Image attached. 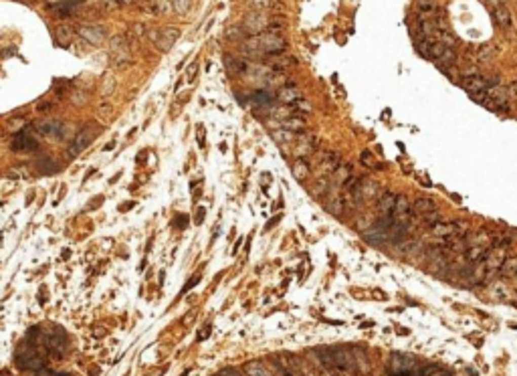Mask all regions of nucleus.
I'll return each instance as SVG.
<instances>
[{"label": "nucleus", "mask_w": 517, "mask_h": 376, "mask_svg": "<svg viewBox=\"0 0 517 376\" xmlns=\"http://www.w3.org/2000/svg\"><path fill=\"white\" fill-rule=\"evenodd\" d=\"M182 376H188V370H186V372H184V374H182Z\"/></svg>", "instance_id": "nucleus-48"}, {"label": "nucleus", "mask_w": 517, "mask_h": 376, "mask_svg": "<svg viewBox=\"0 0 517 376\" xmlns=\"http://www.w3.org/2000/svg\"><path fill=\"white\" fill-rule=\"evenodd\" d=\"M271 99H273V97H271L267 91H257V93L253 95V101H255L259 107H269V105H271Z\"/></svg>", "instance_id": "nucleus-28"}, {"label": "nucleus", "mask_w": 517, "mask_h": 376, "mask_svg": "<svg viewBox=\"0 0 517 376\" xmlns=\"http://www.w3.org/2000/svg\"><path fill=\"white\" fill-rule=\"evenodd\" d=\"M493 295L495 297H499V299H509V291L501 285V283H497L495 287H493Z\"/></svg>", "instance_id": "nucleus-34"}, {"label": "nucleus", "mask_w": 517, "mask_h": 376, "mask_svg": "<svg viewBox=\"0 0 517 376\" xmlns=\"http://www.w3.org/2000/svg\"><path fill=\"white\" fill-rule=\"evenodd\" d=\"M396 200H398V194L394 192H382V196L378 198V212L380 216H392L394 214V206H396ZM394 218V216H392Z\"/></svg>", "instance_id": "nucleus-8"}, {"label": "nucleus", "mask_w": 517, "mask_h": 376, "mask_svg": "<svg viewBox=\"0 0 517 376\" xmlns=\"http://www.w3.org/2000/svg\"><path fill=\"white\" fill-rule=\"evenodd\" d=\"M79 34L87 41V43H93V45H99L105 41V30L97 24H85L79 28Z\"/></svg>", "instance_id": "nucleus-9"}, {"label": "nucleus", "mask_w": 517, "mask_h": 376, "mask_svg": "<svg viewBox=\"0 0 517 376\" xmlns=\"http://www.w3.org/2000/svg\"><path fill=\"white\" fill-rule=\"evenodd\" d=\"M279 220H281V214H277V216H273V218H271V222H269V224H267V231H269V229H271V227H273V224H277V222H279Z\"/></svg>", "instance_id": "nucleus-43"}, {"label": "nucleus", "mask_w": 517, "mask_h": 376, "mask_svg": "<svg viewBox=\"0 0 517 376\" xmlns=\"http://www.w3.org/2000/svg\"><path fill=\"white\" fill-rule=\"evenodd\" d=\"M198 144L204 146V128L202 126H198Z\"/></svg>", "instance_id": "nucleus-41"}, {"label": "nucleus", "mask_w": 517, "mask_h": 376, "mask_svg": "<svg viewBox=\"0 0 517 376\" xmlns=\"http://www.w3.org/2000/svg\"><path fill=\"white\" fill-rule=\"evenodd\" d=\"M77 6H81V0H65V2H55V4H51L49 8H51L53 12H57V14H71V12H73V8H77Z\"/></svg>", "instance_id": "nucleus-21"}, {"label": "nucleus", "mask_w": 517, "mask_h": 376, "mask_svg": "<svg viewBox=\"0 0 517 376\" xmlns=\"http://www.w3.org/2000/svg\"><path fill=\"white\" fill-rule=\"evenodd\" d=\"M360 162H362V166L364 168H368V170H382V164L378 162V158L374 156V152H370V150H366V152H362V156H360Z\"/></svg>", "instance_id": "nucleus-23"}, {"label": "nucleus", "mask_w": 517, "mask_h": 376, "mask_svg": "<svg viewBox=\"0 0 517 376\" xmlns=\"http://www.w3.org/2000/svg\"><path fill=\"white\" fill-rule=\"evenodd\" d=\"M332 354H334L336 368H340V370H349V368L353 366V358H351V356H347L344 350L336 348V350H332Z\"/></svg>", "instance_id": "nucleus-20"}, {"label": "nucleus", "mask_w": 517, "mask_h": 376, "mask_svg": "<svg viewBox=\"0 0 517 376\" xmlns=\"http://www.w3.org/2000/svg\"><path fill=\"white\" fill-rule=\"evenodd\" d=\"M497 83H499L497 77L487 79V77H483V75H465L463 79H459V85H461L465 91H469V93L487 91V89H491V87L497 85Z\"/></svg>", "instance_id": "nucleus-1"}, {"label": "nucleus", "mask_w": 517, "mask_h": 376, "mask_svg": "<svg viewBox=\"0 0 517 376\" xmlns=\"http://www.w3.org/2000/svg\"><path fill=\"white\" fill-rule=\"evenodd\" d=\"M426 224H430V227H434L436 222H441V212L439 210H434V212H428V214H424V216H420Z\"/></svg>", "instance_id": "nucleus-33"}, {"label": "nucleus", "mask_w": 517, "mask_h": 376, "mask_svg": "<svg viewBox=\"0 0 517 376\" xmlns=\"http://www.w3.org/2000/svg\"><path fill=\"white\" fill-rule=\"evenodd\" d=\"M93 130H91V126H85L77 136H75V140H73V148H71V152L73 154H79V152H83L89 144H91V138H93Z\"/></svg>", "instance_id": "nucleus-12"}, {"label": "nucleus", "mask_w": 517, "mask_h": 376, "mask_svg": "<svg viewBox=\"0 0 517 376\" xmlns=\"http://www.w3.org/2000/svg\"><path fill=\"white\" fill-rule=\"evenodd\" d=\"M267 24H269V22H267V18H263L259 12H251V14L245 18L243 28H245L247 32H251V34H259V32H261Z\"/></svg>", "instance_id": "nucleus-10"}, {"label": "nucleus", "mask_w": 517, "mask_h": 376, "mask_svg": "<svg viewBox=\"0 0 517 376\" xmlns=\"http://www.w3.org/2000/svg\"><path fill=\"white\" fill-rule=\"evenodd\" d=\"M188 8H190V0H174V10L176 12L184 14Z\"/></svg>", "instance_id": "nucleus-35"}, {"label": "nucleus", "mask_w": 517, "mask_h": 376, "mask_svg": "<svg viewBox=\"0 0 517 376\" xmlns=\"http://www.w3.org/2000/svg\"><path fill=\"white\" fill-rule=\"evenodd\" d=\"M353 227H355V229L364 235V233H368L370 229H374V227H376V220H374L370 214H357V216H355Z\"/></svg>", "instance_id": "nucleus-24"}, {"label": "nucleus", "mask_w": 517, "mask_h": 376, "mask_svg": "<svg viewBox=\"0 0 517 376\" xmlns=\"http://www.w3.org/2000/svg\"><path fill=\"white\" fill-rule=\"evenodd\" d=\"M34 130L38 134L51 136V138H61V136L67 134V130H65V126L61 122H38V124H34Z\"/></svg>", "instance_id": "nucleus-6"}, {"label": "nucleus", "mask_w": 517, "mask_h": 376, "mask_svg": "<svg viewBox=\"0 0 517 376\" xmlns=\"http://www.w3.org/2000/svg\"><path fill=\"white\" fill-rule=\"evenodd\" d=\"M279 124H281L283 130H287V132H291V134H295V136H297V134H305V130H307L305 120L299 118V116H295V114H291L289 118L281 120Z\"/></svg>", "instance_id": "nucleus-11"}, {"label": "nucleus", "mask_w": 517, "mask_h": 376, "mask_svg": "<svg viewBox=\"0 0 517 376\" xmlns=\"http://www.w3.org/2000/svg\"><path fill=\"white\" fill-rule=\"evenodd\" d=\"M174 220H176V222H174V227H178L180 231L188 227V214H178V216H176Z\"/></svg>", "instance_id": "nucleus-36"}, {"label": "nucleus", "mask_w": 517, "mask_h": 376, "mask_svg": "<svg viewBox=\"0 0 517 376\" xmlns=\"http://www.w3.org/2000/svg\"><path fill=\"white\" fill-rule=\"evenodd\" d=\"M487 251H489V249H485V247H469V251H467L465 257H467L469 263H479V261L485 259Z\"/></svg>", "instance_id": "nucleus-26"}, {"label": "nucleus", "mask_w": 517, "mask_h": 376, "mask_svg": "<svg viewBox=\"0 0 517 376\" xmlns=\"http://www.w3.org/2000/svg\"><path fill=\"white\" fill-rule=\"evenodd\" d=\"M416 178H418V182H420V184H422V186L430 188V180H428V178H426V176H424V174H418V176H416Z\"/></svg>", "instance_id": "nucleus-40"}, {"label": "nucleus", "mask_w": 517, "mask_h": 376, "mask_svg": "<svg viewBox=\"0 0 517 376\" xmlns=\"http://www.w3.org/2000/svg\"><path fill=\"white\" fill-rule=\"evenodd\" d=\"M204 214H206L204 206H198V210H196V216H194V224H202V222H204Z\"/></svg>", "instance_id": "nucleus-37"}, {"label": "nucleus", "mask_w": 517, "mask_h": 376, "mask_svg": "<svg viewBox=\"0 0 517 376\" xmlns=\"http://www.w3.org/2000/svg\"><path fill=\"white\" fill-rule=\"evenodd\" d=\"M198 281H200V275H196V277H194V279H190V281H188V283H186V285H184V289H182V293H186V291H190V289H192V287H194V285H196V283H198Z\"/></svg>", "instance_id": "nucleus-39"}, {"label": "nucleus", "mask_w": 517, "mask_h": 376, "mask_svg": "<svg viewBox=\"0 0 517 376\" xmlns=\"http://www.w3.org/2000/svg\"><path fill=\"white\" fill-rule=\"evenodd\" d=\"M493 20L497 22V26H501V28H509L511 26V12L505 8V6H497V8H493Z\"/></svg>", "instance_id": "nucleus-17"}, {"label": "nucleus", "mask_w": 517, "mask_h": 376, "mask_svg": "<svg viewBox=\"0 0 517 376\" xmlns=\"http://www.w3.org/2000/svg\"><path fill=\"white\" fill-rule=\"evenodd\" d=\"M99 202H103V196H99V198H95V200H91V204H89V208H95V206H99Z\"/></svg>", "instance_id": "nucleus-45"}, {"label": "nucleus", "mask_w": 517, "mask_h": 376, "mask_svg": "<svg viewBox=\"0 0 517 376\" xmlns=\"http://www.w3.org/2000/svg\"><path fill=\"white\" fill-rule=\"evenodd\" d=\"M271 136L275 138L277 144H281V148L285 146V142H293V138H295V134H291V132H287V130H283V128H281L279 132H273Z\"/></svg>", "instance_id": "nucleus-27"}, {"label": "nucleus", "mask_w": 517, "mask_h": 376, "mask_svg": "<svg viewBox=\"0 0 517 376\" xmlns=\"http://www.w3.org/2000/svg\"><path fill=\"white\" fill-rule=\"evenodd\" d=\"M412 210H414V214L424 216V214L434 212V210H439V208H436V202H434L432 198H428V196H418V198L414 200V204H412Z\"/></svg>", "instance_id": "nucleus-13"}, {"label": "nucleus", "mask_w": 517, "mask_h": 376, "mask_svg": "<svg viewBox=\"0 0 517 376\" xmlns=\"http://www.w3.org/2000/svg\"><path fill=\"white\" fill-rule=\"evenodd\" d=\"M291 170H293V176H295L299 182H303V180L309 176V172H311V170H309V162H307L305 158H297V160L293 162V168H291Z\"/></svg>", "instance_id": "nucleus-19"}, {"label": "nucleus", "mask_w": 517, "mask_h": 376, "mask_svg": "<svg viewBox=\"0 0 517 376\" xmlns=\"http://www.w3.org/2000/svg\"><path fill=\"white\" fill-rule=\"evenodd\" d=\"M10 148H12V150H16V152H32V150H36V148H38V142H36L34 138L26 136L24 132H20V134H14Z\"/></svg>", "instance_id": "nucleus-7"}, {"label": "nucleus", "mask_w": 517, "mask_h": 376, "mask_svg": "<svg viewBox=\"0 0 517 376\" xmlns=\"http://www.w3.org/2000/svg\"><path fill=\"white\" fill-rule=\"evenodd\" d=\"M505 259H507L505 247H491V249L487 251V255H485V259H483V263H485V267H487V281H489L493 275L499 273V269H501V265H503Z\"/></svg>", "instance_id": "nucleus-3"}, {"label": "nucleus", "mask_w": 517, "mask_h": 376, "mask_svg": "<svg viewBox=\"0 0 517 376\" xmlns=\"http://www.w3.org/2000/svg\"><path fill=\"white\" fill-rule=\"evenodd\" d=\"M178 30L176 28H164V30H160V32H150V36H152V41L156 43V47L160 49V51H170L174 45V41L178 39Z\"/></svg>", "instance_id": "nucleus-5"}, {"label": "nucleus", "mask_w": 517, "mask_h": 376, "mask_svg": "<svg viewBox=\"0 0 517 376\" xmlns=\"http://www.w3.org/2000/svg\"><path fill=\"white\" fill-rule=\"evenodd\" d=\"M111 55H113V59H115L120 65H124V63L130 61V49L122 43V39H117V41L111 45Z\"/></svg>", "instance_id": "nucleus-18"}, {"label": "nucleus", "mask_w": 517, "mask_h": 376, "mask_svg": "<svg viewBox=\"0 0 517 376\" xmlns=\"http://www.w3.org/2000/svg\"><path fill=\"white\" fill-rule=\"evenodd\" d=\"M136 206V202L134 200H130V202H124V206H120V210L124 212V210H128V208H134Z\"/></svg>", "instance_id": "nucleus-42"}, {"label": "nucleus", "mask_w": 517, "mask_h": 376, "mask_svg": "<svg viewBox=\"0 0 517 376\" xmlns=\"http://www.w3.org/2000/svg\"><path fill=\"white\" fill-rule=\"evenodd\" d=\"M22 126H24V122L22 120H16V122H8V130H16V134H20V130H22Z\"/></svg>", "instance_id": "nucleus-38"}, {"label": "nucleus", "mask_w": 517, "mask_h": 376, "mask_svg": "<svg viewBox=\"0 0 517 376\" xmlns=\"http://www.w3.org/2000/svg\"><path fill=\"white\" fill-rule=\"evenodd\" d=\"M113 148H115V142H109V144H105V148H103V150H105V152H109V150H113Z\"/></svg>", "instance_id": "nucleus-47"}, {"label": "nucleus", "mask_w": 517, "mask_h": 376, "mask_svg": "<svg viewBox=\"0 0 517 376\" xmlns=\"http://www.w3.org/2000/svg\"><path fill=\"white\" fill-rule=\"evenodd\" d=\"M353 174H351V166L349 164H342L330 178H332V186L334 188H344L347 182H349V178H351Z\"/></svg>", "instance_id": "nucleus-14"}, {"label": "nucleus", "mask_w": 517, "mask_h": 376, "mask_svg": "<svg viewBox=\"0 0 517 376\" xmlns=\"http://www.w3.org/2000/svg\"><path fill=\"white\" fill-rule=\"evenodd\" d=\"M208 332H210V326H206V328H204V330H202V334H200V336H198V340H204V338H206V336H208Z\"/></svg>", "instance_id": "nucleus-46"}, {"label": "nucleus", "mask_w": 517, "mask_h": 376, "mask_svg": "<svg viewBox=\"0 0 517 376\" xmlns=\"http://www.w3.org/2000/svg\"><path fill=\"white\" fill-rule=\"evenodd\" d=\"M196 75V63L194 65H190V69H188V79H192Z\"/></svg>", "instance_id": "nucleus-44"}, {"label": "nucleus", "mask_w": 517, "mask_h": 376, "mask_svg": "<svg viewBox=\"0 0 517 376\" xmlns=\"http://www.w3.org/2000/svg\"><path fill=\"white\" fill-rule=\"evenodd\" d=\"M279 99H281L283 103H287V105H293V103H297V101L301 99V93H299L297 87L285 85V87L279 89Z\"/></svg>", "instance_id": "nucleus-16"}, {"label": "nucleus", "mask_w": 517, "mask_h": 376, "mask_svg": "<svg viewBox=\"0 0 517 376\" xmlns=\"http://www.w3.org/2000/svg\"><path fill=\"white\" fill-rule=\"evenodd\" d=\"M245 372L249 376H271L261 364H257V362H251V364H247L245 366Z\"/></svg>", "instance_id": "nucleus-29"}, {"label": "nucleus", "mask_w": 517, "mask_h": 376, "mask_svg": "<svg viewBox=\"0 0 517 376\" xmlns=\"http://www.w3.org/2000/svg\"><path fill=\"white\" fill-rule=\"evenodd\" d=\"M293 111H297V114H311V103L305 101V99H299L297 103L291 105V114Z\"/></svg>", "instance_id": "nucleus-30"}, {"label": "nucleus", "mask_w": 517, "mask_h": 376, "mask_svg": "<svg viewBox=\"0 0 517 376\" xmlns=\"http://www.w3.org/2000/svg\"><path fill=\"white\" fill-rule=\"evenodd\" d=\"M313 152H315V138H301V140H297V148H295V156L297 158L313 156Z\"/></svg>", "instance_id": "nucleus-15"}, {"label": "nucleus", "mask_w": 517, "mask_h": 376, "mask_svg": "<svg viewBox=\"0 0 517 376\" xmlns=\"http://www.w3.org/2000/svg\"><path fill=\"white\" fill-rule=\"evenodd\" d=\"M499 275L503 279H513L517 275V257H507L499 269Z\"/></svg>", "instance_id": "nucleus-22"}, {"label": "nucleus", "mask_w": 517, "mask_h": 376, "mask_svg": "<svg viewBox=\"0 0 517 376\" xmlns=\"http://www.w3.org/2000/svg\"><path fill=\"white\" fill-rule=\"evenodd\" d=\"M226 67H228L230 73H236V71L245 69V63L243 61H234V57H226Z\"/></svg>", "instance_id": "nucleus-31"}, {"label": "nucleus", "mask_w": 517, "mask_h": 376, "mask_svg": "<svg viewBox=\"0 0 517 376\" xmlns=\"http://www.w3.org/2000/svg\"><path fill=\"white\" fill-rule=\"evenodd\" d=\"M342 166V158L338 154H320L317 156V178H324V176H332L338 168Z\"/></svg>", "instance_id": "nucleus-4"}, {"label": "nucleus", "mask_w": 517, "mask_h": 376, "mask_svg": "<svg viewBox=\"0 0 517 376\" xmlns=\"http://www.w3.org/2000/svg\"><path fill=\"white\" fill-rule=\"evenodd\" d=\"M315 354H317L320 362L324 364V368H328V370H334V368H336V362H334V354H332V350L320 348V350H315Z\"/></svg>", "instance_id": "nucleus-25"}, {"label": "nucleus", "mask_w": 517, "mask_h": 376, "mask_svg": "<svg viewBox=\"0 0 517 376\" xmlns=\"http://www.w3.org/2000/svg\"><path fill=\"white\" fill-rule=\"evenodd\" d=\"M113 87H115V79H113L111 75H105V79H103V87H101V93H103V95H109V93L113 91Z\"/></svg>", "instance_id": "nucleus-32"}, {"label": "nucleus", "mask_w": 517, "mask_h": 376, "mask_svg": "<svg viewBox=\"0 0 517 376\" xmlns=\"http://www.w3.org/2000/svg\"><path fill=\"white\" fill-rule=\"evenodd\" d=\"M392 216H394V224L410 229V222H412L414 210H412L410 200H408L404 194H398V200H396V206H394V214H392Z\"/></svg>", "instance_id": "nucleus-2"}]
</instances>
